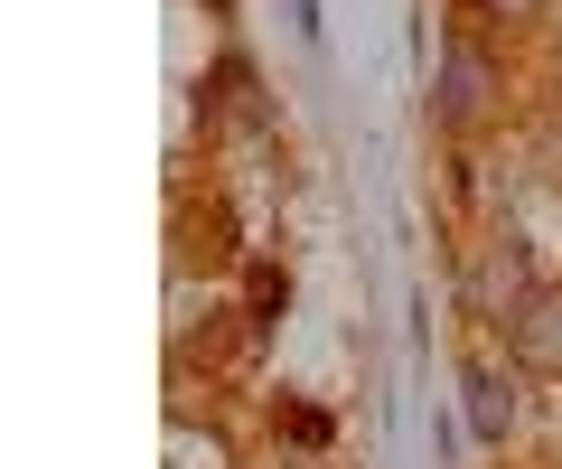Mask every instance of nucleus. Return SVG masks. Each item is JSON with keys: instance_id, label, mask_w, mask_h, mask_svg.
Instances as JSON below:
<instances>
[{"instance_id": "f257e3e1", "label": "nucleus", "mask_w": 562, "mask_h": 469, "mask_svg": "<svg viewBox=\"0 0 562 469\" xmlns=\"http://www.w3.org/2000/svg\"><path fill=\"white\" fill-rule=\"evenodd\" d=\"M469 394H479V404H469V423H479V442H497V432H506V386H497V376H479Z\"/></svg>"}]
</instances>
